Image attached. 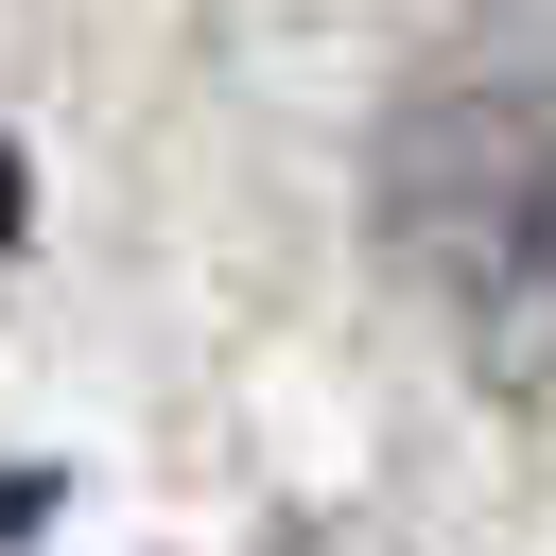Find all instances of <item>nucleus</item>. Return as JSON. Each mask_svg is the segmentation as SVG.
<instances>
[{"mask_svg":"<svg viewBox=\"0 0 556 556\" xmlns=\"http://www.w3.org/2000/svg\"><path fill=\"white\" fill-rule=\"evenodd\" d=\"M382 243L504 400H556V70L417 87L382 122Z\"/></svg>","mask_w":556,"mask_h":556,"instance_id":"1","label":"nucleus"}]
</instances>
